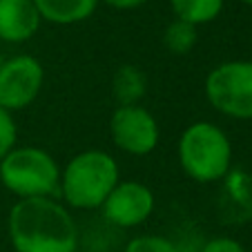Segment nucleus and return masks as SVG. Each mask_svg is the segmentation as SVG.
Instances as JSON below:
<instances>
[{
    "label": "nucleus",
    "mask_w": 252,
    "mask_h": 252,
    "mask_svg": "<svg viewBox=\"0 0 252 252\" xmlns=\"http://www.w3.org/2000/svg\"><path fill=\"white\" fill-rule=\"evenodd\" d=\"M9 239L16 252H76V221L52 196L18 199L9 212Z\"/></svg>",
    "instance_id": "obj_1"
},
{
    "label": "nucleus",
    "mask_w": 252,
    "mask_h": 252,
    "mask_svg": "<svg viewBox=\"0 0 252 252\" xmlns=\"http://www.w3.org/2000/svg\"><path fill=\"white\" fill-rule=\"evenodd\" d=\"M119 183V165L103 150H87L71 158L61 172V194L69 208L94 210L105 203Z\"/></svg>",
    "instance_id": "obj_2"
},
{
    "label": "nucleus",
    "mask_w": 252,
    "mask_h": 252,
    "mask_svg": "<svg viewBox=\"0 0 252 252\" xmlns=\"http://www.w3.org/2000/svg\"><path fill=\"white\" fill-rule=\"evenodd\" d=\"M232 161V145L221 127L199 121L186 127L179 138V163L190 179L212 183L223 179Z\"/></svg>",
    "instance_id": "obj_3"
},
{
    "label": "nucleus",
    "mask_w": 252,
    "mask_h": 252,
    "mask_svg": "<svg viewBox=\"0 0 252 252\" xmlns=\"http://www.w3.org/2000/svg\"><path fill=\"white\" fill-rule=\"evenodd\" d=\"M0 183L20 199L52 196L61 188V170L40 148H14L0 161Z\"/></svg>",
    "instance_id": "obj_4"
},
{
    "label": "nucleus",
    "mask_w": 252,
    "mask_h": 252,
    "mask_svg": "<svg viewBox=\"0 0 252 252\" xmlns=\"http://www.w3.org/2000/svg\"><path fill=\"white\" fill-rule=\"evenodd\" d=\"M205 96L217 112L232 119H252V63L230 61L205 78Z\"/></svg>",
    "instance_id": "obj_5"
},
{
    "label": "nucleus",
    "mask_w": 252,
    "mask_h": 252,
    "mask_svg": "<svg viewBox=\"0 0 252 252\" xmlns=\"http://www.w3.org/2000/svg\"><path fill=\"white\" fill-rule=\"evenodd\" d=\"M43 65L38 58L20 54L0 65V107L7 112L25 110L38 98L43 87Z\"/></svg>",
    "instance_id": "obj_6"
},
{
    "label": "nucleus",
    "mask_w": 252,
    "mask_h": 252,
    "mask_svg": "<svg viewBox=\"0 0 252 252\" xmlns=\"http://www.w3.org/2000/svg\"><path fill=\"white\" fill-rule=\"evenodd\" d=\"M112 141L132 157H145L158 145V123L141 105L116 107L110 119Z\"/></svg>",
    "instance_id": "obj_7"
},
{
    "label": "nucleus",
    "mask_w": 252,
    "mask_h": 252,
    "mask_svg": "<svg viewBox=\"0 0 252 252\" xmlns=\"http://www.w3.org/2000/svg\"><path fill=\"white\" fill-rule=\"evenodd\" d=\"M100 208L110 223L119 228H136L154 212V194L145 183L119 181Z\"/></svg>",
    "instance_id": "obj_8"
},
{
    "label": "nucleus",
    "mask_w": 252,
    "mask_h": 252,
    "mask_svg": "<svg viewBox=\"0 0 252 252\" xmlns=\"http://www.w3.org/2000/svg\"><path fill=\"white\" fill-rule=\"evenodd\" d=\"M40 20L32 0H0V38L7 43H25L36 36Z\"/></svg>",
    "instance_id": "obj_9"
},
{
    "label": "nucleus",
    "mask_w": 252,
    "mask_h": 252,
    "mask_svg": "<svg viewBox=\"0 0 252 252\" xmlns=\"http://www.w3.org/2000/svg\"><path fill=\"white\" fill-rule=\"evenodd\" d=\"M40 18L54 25H74L87 20L96 11L98 0H32Z\"/></svg>",
    "instance_id": "obj_10"
},
{
    "label": "nucleus",
    "mask_w": 252,
    "mask_h": 252,
    "mask_svg": "<svg viewBox=\"0 0 252 252\" xmlns=\"http://www.w3.org/2000/svg\"><path fill=\"white\" fill-rule=\"evenodd\" d=\"M112 92H114V98L119 100V107L138 105V100L148 92V78L138 67L123 65L116 69L114 78H112Z\"/></svg>",
    "instance_id": "obj_11"
},
{
    "label": "nucleus",
    "mask_w": 252,
    "mask_h": 252,
    "mask_svg": "<svg viewBox=\"0 0 252 252\" xmlns=\"http://www.w3.org/2000/svg\"><path fill=\"white\" fill-rule=\"evenodd\" d=\"M176 18L188 20L192 25L212 23L223 9V0H170Z\"/></svg>",
    "instance_id": "obj_12"
},
{
    "label": "nucleus",
    "mask_w": 252,
    "mask_h": 252,
    "mask_svg": "<svg viewBox=\"0 0 252 252\" xmlns=\"http://www.w3.org/2000/svg\"><path fill=\"white\" fill-rule=\"evenodd\" d=\"M196 40H199V33H196V25L188 23V20L174 18L170 25L165 27L163 33V45L170 54L176 56H186L194 49Z\"/></svg>",
    "instance_id": "obj_13"
},
{
    "label": "nucleus",
    "mask_w": 252,
    "mask_h": 252,
    "mask_svg": "<svg viewBox=\"0 0 252 252\" xmlns=\"http://www.w3.org/2000/svg\"><path fill=\"white\" fill-rule=\"evenodd\" d=\"M125 252H181L170 239L157 237V234H143V237H134L127 243Z\"/></svg>",
    "instance_id": "obj_14"
},
{
    "label": "nucleus",
    "mask_w": 252,
    "mask_h": 252,
    "mask_svg": "<svg viewBox=\"0 0 252 252\" xmlns=\"http://www.w3.org/2000/svg\"><path fill=\"white\" fill-rule=\"evenodd\" d=\"M16 141H18V129H16L14 116L11 112L0 107V161L16 148Z\"/></svg>",
    "instance_id": "obj_15"
},
{
    "label": "nucleus",
    "mask_w": 252,
    "mask_h": 252,
    "mask_svg": "<svg viewBox=\"0 0 252 252\" xmlns=\"http://www.w3.org/2000/svg\"><path fill=\"white\" fill-rule=\"evenodd\" d=\"M201 252H246V250H243V246L239 241H234V239L219 237V239H212V241L205 243V246L201 248Z\"/></svg>",
    "instance_id": "obj_16"
},
{
    "label": "nucleus",
    "mask_w": 252,
    "mask_h": 252,
    "mask_svg": "<svg viewBox=\"0 0 252 252\" xmlns=\"http://www.w3.org/2000/svg\"><path fill=\"white\" fill-rule=\"evenodd\" d=\"M103 2H107L114 9H136V7L145 5L148 0H103Z\"/></svg>",
    "instance_id": "obj_17"
},
{
    "label": "nucleus",
    "mask_w": 252,
    "mask_h": 252,
    "mask_svg": "<svg viewBox=\"0 0 252 252\" xmlns=\"http://www.w3.org/2000/svg\"><path fill=\"white\" fill-rule=\"evenodd\" d=\"M241 2H246V5H252V0H241Z\"/></svg>",
    "instance_id": "obj_18"
},
{
    "label": "nucleus",
    "mask_w": 252,
    "mask_h": 252,
    "mask_svg": "<svg viewBox=\"0 0 252 252\" xmlns=\"http://www.w3.org/2000/svg\"><path fill=\"white\" fill-rule=\"evenodd\" d=\"M98 252H107V250H98Z\"/></svg>",
    "instance_id": "obj_19"
},
{
    "label": "nucleus",
    "mask_w": 252,
    "mask_h": 252,
    "mask_svg": "<svg viewBox=\"0 0 252 252\" xmlns=\"http://www.w3.org/2000/svg\"><path fill=\"white\" fill-rule=\"evenodd\" d=\"M0 65H2V58H0Z\"/></svg>",
    "instance_id": "obj_20"
}]
</instances>
